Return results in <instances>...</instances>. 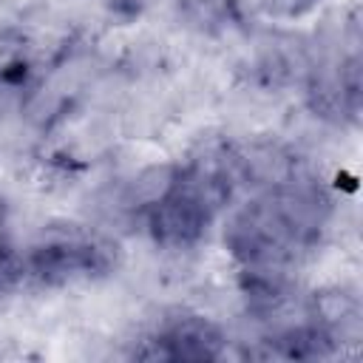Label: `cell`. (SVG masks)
<instances>
[{
	"label": "cell",
	"mask_w": 363,
	"mask_h": 363,
	"mask_svg": "<svg viewBox=\"0 0 363 363\" xmlns=\"http://www.w3.org/2000/svg\"><path fill=\"white\" fill-rule=\"evenodd\" d=\"M119 247L113 238L65 224L45 227L23 255V281L34 286H65L116 272Z\"/></svg>",
	"instance_id": "cell-1"
},
{
	"label": "cell",
	"mask_w": 363,
	"mask_h": 363,
	"mask_svg": "<svg viewBox=\"0 0 363 363\" xmlns=\"http://www.w3.org/2000/svg\"><path fill=\"white\" fill-rule=\"evenodd\" d=\"M224 247L238 267L255 264H284L292 267L309 247L286 224L267 193H258L252 201L230 213L224 224Z\"/></svg>",
	"instance_id": "cell-2"
},
{
	"label": "cell",
	"mask_w": 363,
	"mask_h": 363,
	"mask_svg": "<svg viewBox=\"0 0 363 363\" xmlns=\"http://www.w3.org/2000/svg\"><path fill=\"white\" fill-rule=\"evenodd\" d=\"M142 221L156 247L182 252L204 241L207 230L216 221V213L204 207L196 196H190L184 187H179L173 179L170 190L142 213Z\"/></svg>",
	"instance_id": "cell-3"
},
{
	"label": "cell",
	"mask_w": 363,
	"mask_h": 363,
	"mask_svg": "<svg viewBox=\"0 0 363 363\" xmlns=\"http://www.w3.org/2000/svg\"><path fill=\"white\" fill-rule=\"evenodd\" d=\"M147 343L150 349L139 352V357L147 360L201 363V360H218L227 352L224 329L199 312H173L159 323V329L150 335Z\"/></svg>",
	"instance_id": "cell-4"
},
{
	"label": "cell",
	"mask_w": 363,
	"mask_h": 363,
	"mask_svg": "<svg viewBox=\"0 0 363 363\" xmlns=\"http://www.w3.org/2000/svg\"><path fill=\"white\" fill-rule=\"evenodd\" d=\"M306 105L315 116L343 125L357 122L360 113V62L357 57L340 60L335 65H312L303 77Z\"/></svg>",
	"instance_id": "cell-5"
},
{
	"label": "cell",
	"mask_w": 363,
	"mask_h": 363,
	"mask_svg": "<svg viewBox=\"0 0 363 363\" xmlns=\"http://www.w3.org/2000/svg\"><path fill=\"white\" fill-rule=\"evenodd\" d=\"M235 173L238 184L264 193L289 182L298 173V162L292 150L278 139H252L244 145L235 142Z\"/></svg>",
	"instance_id": "cell-6"
},
{
	"label": "cell",
	"mask_w": 363,
	"mask_h": 363,
	"mask_svg": "<svg viewBox=\"0 0 363 363\" xmlns=\"http://www.w3.org/2000/svg\"><path fill=\"white\" fill-rule=\"evenodd\" d=\"M173 17L184 31L207 40L241 28L244 20L238 0H176Z\"/></svg>",
	"instance_id": "cell-7"
},
{
	"label": "cell",
	"mask_w": 363,
	"mask_h": 363,
	"mask_svg": "<svg viewBox=\"0 0 363 363\" xmlns=\"http://www.w3.org/2000/svg\"><path fill=\"white\" fill-rule=\"evenodd\" d=\"M306 315L315 323L326 326L340 340L346 332H357V323H360V301L346 286H326V289L309 295Z\"/></svg>",
	"instance_id": "cell-8"
},
{
	"label": "cell",
	"mask_w": 363,
	"mask_h": 363,
	"mask_svg": "<svg viewBox=\"0 0 363 363\" xmlns=\"http://www.w3.org/2000/svg\"><path fill=\"white\" fill-rule=\"evenodd\" d=\"M258 9L275 20H301L312 9H318L320 0H255Z\"/></svg>",
	"instance_id": "cell-9"
},
{
	"label": "cell",
	"mask_w": 363,
	"mask_h": 363,
	"mask_svg": "<svg viewBox=\"0 0 363 363\" xmlns=\"http://www.w3.org/2000/svg\"><path fill=\"white\" fill-rule=\"evenodd\" d=\"M17 250L11 247V241H9V235H6V230H3V224H0V261L3 258H9V255H14Z\"/></svg>",
	"instance_id": "cell-10"
}]
</instances>
